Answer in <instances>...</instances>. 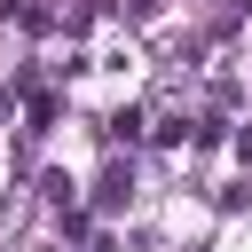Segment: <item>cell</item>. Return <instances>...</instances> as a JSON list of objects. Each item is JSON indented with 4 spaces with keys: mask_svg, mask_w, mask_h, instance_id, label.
<instances>
[{
    "mask_svg": "<svg viewBox=\"0 0 252 252\" xmlns=\"http://www.w3.org/2000/svg\"><path fill=\"white\" fill-rule=\"evenodd\" d=\"M158 8H165V0H126V16H134V24H150Z\"/></svg>",
    "mask_w": 252,
    "mask_h": 252,
    "instance_id": "6da1fadb",
    "label": "cell"
}]
</instances>
